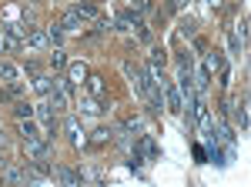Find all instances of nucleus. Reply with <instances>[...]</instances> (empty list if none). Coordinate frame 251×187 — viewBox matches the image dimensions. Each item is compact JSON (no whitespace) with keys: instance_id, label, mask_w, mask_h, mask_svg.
Instances as JSON below:
<instances>
[{"instance_id":"nucleus-1","label":"nucleus","mask_w":251,"mask_h":187,"mask_svg":"<svg viewBox=\"0 0 251 187\" xmlns=\"http://www.w3.org/2000/svg\"><path fill=\"white\" fill-rule=\"evenodd\" d=\"M50 154V140L37 134V137H24V157L27 161H37V157H47Z\"/></svg>"},{"instance_id":"nucleus-2","label":"nucleus","mask_w":251,"mask_h":187,"mask_svg":"<svg viewBox=\"0 0 251 187\" xmlns=\"http://www.w3.org/2000/svg\"><path fill=\"white\" fill-rule=\"evenodd\" d=\"M64 134H67V140L74 147H87V131L80 127L77 117H64Z\"/></svg>"},{"instance_id":"nucleus-3","label":"nucleus","mask_w":251,"mask_h":187,"mask_svg":"<svg viewBox=\"0 0 251 187\" xmlns=\"http://www.w3.org/2000/svg\"><path fill=\"white\" fill-rule=\"evenodd\" d=\"M157 84H161V94H164V107H168V111H181V107H184V100H181V91H177V87H171V84H168V80H164V77H161V80H157Z\"/></svg>"},{"instance_id":"nucleus-4","label":"nucleus","mask_w":251,"mask_h":187,"mask_svg":"<svg viewBox=\"0 0 251 187\" xmlns=\"http://www.w3.org/2000/svg\"><path fill=\"white\" fill-rule=\"evenodd\" d=\"M134 147L144 154V161H157V157H161V150H157V144H154L151 134H141V137L134 140Z\"/></svg>"},{"instance_id":"nucleus-5","label":"nucleus","mask_w":251,"mask_h":187,"mask_svg":"<svg viewBox=\"0 0 251 187\" xmlns=\"http://www.w3.org/2000/svg\"><path fill=\"white\" fill-rule=\"evenodd\" d=\"M54 181H60V184H67V187H77L84 181V174L74 167H54Z\"/></svg>"},{"instance_id":"nucleus-6","label":"nucleus","mask_w":251,"mask_h":187,"mask_svg":"<svg viewBox=\"0 0 251 187\" xmlns=\"http://www.w3.org/2000/svg\"><path fill=\"white\" fill-rule=\"evenodd\" d=\"M57 27L64 30V34H74V30H80V27H84V17H80L77 10L71 7V10H67V14L60 17V23H57Z\"/></svg>"},{"instance_id":"nucleus-7","label":"nucleus","mask_w":251,"mask_h":187,"mask_svg":"<svg viewBox=\"0 0 251 187\" xmlns=\"http://www.w3.org/2000/svg\"><path fill=\"white\" fill-rule=\"evenodd\" d=\"M84 84H87V91H91V97H94V100H100V104L107 100V87H104V77L87 74V80H84Z\"/></svg>"},{"instance_id":"nucleus-8","label":"nucleus","mask_w":251,"mask_h":187,"mask_svg":"<svg viewBox=\"0 0 251 187\" xmlns=\"http://www.w3.org/2000/svg\"><path fill=\"white\" fill-rule=\"evenodd\" d=\"M64 70H67V84H84V80H87V67H84V64H67V67H64Z\"/></svg>"},{"instance_id":"nucleus-9","label":"nucleus","mask_w":251,"mask_h":187,"mask_svg":"<svg viewBox=\"0 0 251 187\" xmlns=\"http://www.w3.org/2000/svg\"><path fill=\"white\" fill-rule=\"evenodd\" d=\"M111 140H114V131H111V127H97V131L87 137L91 147H104V144H111Z\"/></svg>"},{"instance_id":"nucleus-10","label":"nucleus","mask_w":251,"mask_h":187,"mask_svg":"<svg viewBox=\"0 0 251 187\" xmlns=\"http://www.w3.org/2000/svg\"><path fill=\"white\" fill-rule=\"evenodd\" d=\"M204 70H208V74H221V70H228V64H225V57L214 50V54L204 57Z\"/></svg>"},{"instance_id":"nucleus-11","label":"nucleus","mask_w":251,"mask_h":187,"mask_svg":"<svg viewBox=\"0 0 251 187\" xmlns=\"http://www.w3.org/2000/svg\"><path fill=\"white\" fill-rule=\"evenodd\" d=\"M74 10H77L84 20H97V17H100V10H97L94 0H80V3H74Z\"/></svg>"},{"instance_id":"nucleus-12","label":"nucleus","mask_w":251,"mask_h":187,"mask_svg":"<svg viewBox=\"0 0 251 187\" xmlns=\"http://www.w3.org/2000/svg\"><path fill=\"white\" fill-rule=\"evenodd\" d=\"M47 44H50V40H47V30H30V34H27V44H24V47H30V50H44Z\"/></svg>"},{"instance_id":"nucleus-13","label":"nucleus","mask_w":251,"mask_h":187,"mask_svg":"<svg viewBox=\"0 0 251 187\" xmlns=\"http://www.w3.org/2000/svg\"><path fill=\"white\" fill-rule=\"evenodd\" d=\"M0 181H3V184H27V174H24V170H17V167H7V164H3Z\"/></svg>"},{"instance_id":"nucleus-14","label":"nucleus","mask_w":251,"mask_h":187,"mask_svg":"<svg viewBox=\"0 0 251 187\" xmlns=\"http://www.w3.org/2000/svg\"><path fill=\"white\" fill-rule=\"evenodd\" d=\"M17 64H10V60H0V80H3V84H14V80H17Z\"/></svg>"},{"instance_id":"nucleus-15","label":"nucleus","mask_w":251,"mask_h":187,"mask_svg":"<svg viewBox=\"0 0 251 187\" xmlns=\"http://www.w3.org/2000/svg\"><path fill=\"white\" fill-rule=\"evenodd\" d=\"M14 117H17V120H30V117H34V104L17 100V104H14Z\"/></svg>"},{"instance_id":"nucleus-16","label":"nucleus","mask_w":251,"mask_h":187,"mask_svg":"<svg viewBox=\"0 0 251 187\" xmlns=\"http://www.w3.org/2000/svg\"><path fill=\"white\" fill-rule=\"evenodd\" d=\"M34 87H37V94H40V97H47V94H50V87H54V77L37 74V77H34Z\"/></svg>"},{"instance_id":"nucleus-17","label":"nucleus","mask_w":251,"mask_h":187,"mask_svg":"<svg viewBox=\"0 0 251 187\" xmlns=\"http://www.w3.org/2000/svg\"><path fill=\"white\" fill-rule=\"evenodd\" d=\"M20 94H24V87H20L17 80H14V84H10L7 91H0V104H10V100H17Z\"/></svg>"},{"instance_id":"nucleus-18","label":"nucleus","mask_w":251,"mask_h":187,"mask_svg":"<svg viewBox=\"0 0 251 187\" xmlns=\"http://www.w3.org/2000/svg\"><path fill=\"white\" fill-rule=\"evenodd\" d=\"M80 111H84V114H100V100L84 97V94H80Z\"/></svg>"},{"instance_id":"nucleus-19","label":"nucleus","mask_w":251,"mask_h":187,"mask_svg":"<svg viewBox=\"0 0 251 187\" xmlns=\"http://www.w3.org/2000/svg\"><path fill=\"white\" fill-rule=\"evenodd\" d=\"M194 27H198L194 17H184L181 23H177V34H181V37H194Z\"/></svg>"},{"instance_id":"nucleus-20","label":"nucleus","mask_w":251,"mask_h":187,"mask_svg":"<svg viewBox=\"0 0 251 187\" xmlns=\"http://www.w3.org/2000/svg\"><path fill=\"white\" fill-rule=\"evenodd\" d=\"M234 37L241 40V47H245V40H248V17H241L234 23Z\"/></svg>"},{"instance_id":"nucleus-21","label":"nucleus","mask_w":251,"mask_h":187,"mask_svg":"<svg viewBox=\"0 0 251 187\" xmlns=\"http://www.w3.org/2000/svg\"><path fill=\"white\" fill-rule=\"evenodd\" d=\"M47 60H50V67H54V70H64V67H67V57L60 54V50H54V54L47 57Z\"/></svg>"},{"instance_id":"nucleus-22","label":"nucleus","mask_w":251,"mask_h":187,"mask_svg":"<svg viewBox=\"0 0 251 187\" xmlns=\"http://www.w3.org/2000/svg\"><path fill=\"white\" fill-rule=\"evenodd\" d=\"M20 134H24V137H37V124H34V120H20Z\"/></svg>"},{"instance_id":"nucleus-23","label":"nucleus","mask_w":251,"mask_h":187,"mask_svg":"<svg viewBox=\"0 0 251 187\" xmlns=\"http://www.w3.org/2000/svg\"><path fill=\"white\" fill-rule=\"evenodd\" d=\"M47 40H50L54 47H60V44H64V30H60V27H50V30H47Z\"/></svg>"},{"instance_id":"nucleus-24","label":"nucleus","mask_w":251,"mask_h":187,"mask_svg":"<svg viewBox=\"0 0 251 187\" xmlns=\"http://www.w3.org/2000/svg\"><path fill=\"white\" fill-rule=\"evenodd\" d=\"M141 164H144V157H141V150H131V157H127V167H131V170H137V167H141Z\"/></svg>"},{"instance_id":"nucleus-25","label":"nucleus","mask_w":251,"mask_h":187,"mask_svg":"<svg viewBox=\"0 0 251 187\" xmlns=\"http://www.w3.org/2000/svg\"><path fill=\"white\" fill-rule=\"evenodd\" d=\"M164 60H168V50H161V47H154V50H151V64H157V67H164Z\"/></svg>"},{"instance_id":"nucleus-26","label":"nucleus","mask_w":251,"mask_h":187,"mask_svg":"<svg viewBox=\"0 0 251 187\" xmlns=\"http://www.w3.org/2000/svg\"><path fill=\"white\" fill-rule=\"evenodd\" d=\"M111 27H114V20H111V17H97V34H107Z\"/></svg>"},{"instance_id":"nucleus-27","label":"nucleus","mask_w":251,"mask_h":187,"mask_svg":"<svg viewBox=\"0 0 251 187\" xmlns=\"http://www.w3.org/2000/svg\"><path fill=\"white\" fill-rule=\"evenodd\" d=\"M191 154H194V161H198V164H208V150L201 147V144H194V150H191Z\"/></svg>"},{"instance_id":"nucleus-28","label":"nucleus","mask_w":251,"mask_h":187,"mask_svg":"<svg viewBox=\"0 0 251 187\" xmlns=\"http://www.w3.org/2000/svg\"><path fill=\"white\" fill-rule=\"evenodd\" d=\"M131 7L141 14V10H148V7H151V0H131Z\"/></svg>"},{"instance_id":"nucleus-29","label":"nucleus","mask_w":251,"mask_h":187,"mask_svg":"<svg viewBox=\"0 0 251 187\" xmlns=\"http://www.w3.org/2000/svg\"><path fill=\"white\" fill-rule=\"evenodd\" d=\"M27 74H34V77L40 74V64H37V60H27Z\"/></svg>"},{"instance_id":"nucleus-30","label":"nucleus","mask_w":251,"mask_h":187,"mask_svg":"<svg viewBox=\"0 0 251 187\" xmlns=\"http://www.w3.org/2000/svg\"><path fill=\"white\" fill-rule=\"evenodd\" d=\"M7 47H10V40H7V34H0V54H3Z\"/></svg>"},{"instance_id":"nucleus-31","label":"nucleus","mask_w":251,"mask_h":187,"mask_svg":"<svg viewBox=\"0 0 251 187\" xmlns=\"http://www.w3.org/2000/svg\"><path fill=\"white\" fill-rule=\"evenodd\" d=\"M208 3H211V7H221V0H208Z\"/></svg>"},{"instance_id":"nucleus-32","label":"nucleus","mask_w":251,"mask_h":187,"mask_svg":"<svg viewBox=\"0 0 251 187\" xmlns=\"http://www.w3.org/2000/svg\"><path fill=\"white\" fill-rule=\"evenodd\" d=\"M30 3H37V0H30Z\"/></svg>"},{"instance_id":"nucleus-33","label":"nucleus","mask_w":251,"mask_h":187,"mask_svg":"<svg viewBox=\"0 0 251 187\" xmlns=\"http://www.w3.org/2000/svg\"><path fill=\"white\" fill-rule=\"evenodd\" d=\"M94 3H97V0H94Z\"/></svg>"}]
</instances>
